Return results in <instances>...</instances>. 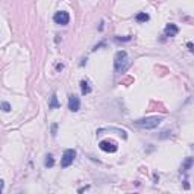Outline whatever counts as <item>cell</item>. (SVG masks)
Wrapping results in <instances>:
<instances>
[{"mask_svg": "<svg viewBox=\"0 0 194 194\" xmlns=\"http://www.w3.org/2000/svg\"><path fill=\"white\" fill-rule=\"evenodd\" d=\"M131 65V59H129V55L128 52L125 50H120L115 53V58H114V67H115V71L117 73H123L129 68Z\"/></svg>", "mask_w": 194, "mask_h": 194, "instance_id": "1", "label": "cell"}, {"mask_svg": "<svg viewBox=\"0 0 194 194\" xmlns=\"http://www.w3.org/2000/svg\"><path fill=\"white\" fill-rule=\"evenodd\" d=\"M161 121H162V117H146V118L135 120L134 125L143 129H155L156 126H159Z\"/></svg>", "mask_w": 194, "mask_h": 194, "instance_id": "2", "label": "cell"}, {"mask_svg": "<svg viewBox=\"0 0 194 194\" xmlns=\"http://www.w3.org/2000/svg\"><path fill=\"white\" fill-rule=\"evenodd\" d=\"M75 158H76V150H75V149H67V150L64 152V155H62L61 167H64V168L70 167V165L73 164V161H75Z\"/></svg>", "mask_w": 194, "mask_h": 194, "instance_id": "3", "label": "cell"}, {"mask_svg": "<svg viewBox=\"0 0 194 194\" xmlns=\"http://www.w3.org/2000/svg\"><path fill=\"white\" fill-rule=\"evenodd\" d=\"M99 147H100V149H102L103 152H108V153H114V152H117L118 146H117V143H115V141H112V140H103V141H100Z\"/></svg>", "mask_w": 194, "mask_h": 194, "instance_id": "4", "label": "cell"}, {"mask_svg": "<svg viewBox=\"0 0 194 194\" xmlns=\"http://www.w3.org/2000/svg\"><path fill=\"white\" fill-rule=\"evenodd\" d=\"M53 21L56 24H61V26H65V24H68V21H70V15L65 11H58L53 15Z\"/></svg>", "mask_w": 194, "mask_h": 194, "instance_id": "5", "label": "cell"}, {"mask_svg": "<svg viewBox=\"0 0 194 194\" xmlns=\"http://www.w3.org/2000/svg\"><path fill=\"white\" fill-rule=\"evenodd\" d=\"M68 109L71 112H78L81 109V100L78 96H75V94L68 96Z\"/></svg>", "mask_w": 194, "mask_h": 194, "instance_id": "6", "label": "cell"}, {"mask_svg": "<svg viewBox=\"0 0 194 194\" xmlns=\"http://www.w3.org/2000/svg\"><path fill=\"white\" fill-rule=\"evenodd\" d=\"M103 132H117L118 135H121L123 138H128V134H126L125 129H118V128H102V129L97 131V135H102Z\"/></svg>", "mask_w": 194, "mask_h": 194, "instance_id": "7", "label": "cell"}, {"mask_svg": "<svg viewBox=\"0 0 194 194\" xmlns=\"http://www.w3.org/2000/svg\"><path fill=\"white\" fill-rule=\"evenodd\" d=\"M178 34H179V28L176 26V24H173V23L167 24L165 29H164V35L165 37H176Z\"/></svg>", "mask_w": 194, "mask_h": 194, "instance_id": "8", "label": "cell"}, {"mask_svg": "<svg viewBox=\"0 0 194 194\" xmlns=\"http://www.w3.org/2000/svg\"><path fill=\"white\" fill-rule=\"evenodd\" d=\"M149 20H150V15L146 14V12H138L135 15V21L137 23H146V21H149Z\"/></svg>", "mask_w": 194, "mask_h": 194, "instance_id": "9", "label": "cell"}, {"mask_svg": "<svg viewBox=\"0 0 194 194\" xmlns=\"http://www.w3.org/2000/svg\"><path fill=\"white\" fill-rule=\"evenodd\" d=\"M59 106H61V103L58 100V97H56V94H53L50 99V103H48V109H58Z\"/></svg>", "mask_w": 194, "mask_h": 194, "instance_id": "10", "label": "cell"}, {"mask_svg": "<svg viewBox=\"0 0 194 194\" xmlns=\"http://www.w3.org/2000/svg\"><path fill=\"white\" fill-rule=\"evenodd\" d=\"M81 91H82L84 96H87V94L91 93V88H90V85H88L87 81H81Z\"/></svg>", "mask_w": 194, "mask_h": 194, "instance_id": "11", "label": "cell"}, {"mask_svg": "<svg viewBox=\"0 0 194 194\" xmlns=\"http://www.w3.org/2000/svg\"><path fill=\"white\" fill-rule=\"evenodd\" d=\"M191 165H193V158H187L185 162L182 164V170L184 172H188V170L191 168Z\"/></svg>", "mask_w": 194, "mask_h": 194, "instance_id": "12", "label": "cell"}, {"mask_svg": "<svg viewBox=\"0 0 194 194\" xmlns=\"http://www.w3.org/2000/svg\"><path fill=\"white\" fill-rule=\"evenodd\" d=\"M44 165H46V167H53V165H55V159H53L52 155H47V156H46Z\"/></svg>", "mask_w": 194, "mask_h": 194, "instance_id": "13", "label": "cell"}, {"mask_svg": "<svg viewBox=\"0 0 194 194\" xmlns=\"http://www.w3.org/2000/svg\"><path fill=\"white\" fill-rule=\"evenodd\" d=\"M0 109L5 111V112H9L11 111V105L8 102H0Z\"/></svg>", "mask_w": 194, "mask_h": 194, "instance_id": "14", "label": "cell"}, {"mask_svg": "<svg viewBox=\"0 0 194 194\" xmlns=\"http://www.w3.org/2000/svg\"><path fill=\"white\" fill-rule=\"evenodd\" d=\"M56 132H58V123H53L52 125V135L56 137Z\"/></svg>", "mask_w": 194, "mask_h": 194, "instance_id": "15", "label": "cell"}, {"mask_svg": "<svg viewBox=\"0 0 194 194\" xmlns=\"http://www.w3.org/2000/svg\"><path fill=\"white\" fill-rule=\"evenodd\" d=\"M115 40H117V41H131L132 38H131V37H126V38H120V37H117Z\"/></svg>", "mask_w": 194, "mask_h": 194, "instance_id": "16", "label": "cell"}, {"mask_svg": "<svg viewBox=\"0 0 194 194\" xmlns=\"http://www.w3.org/2000/svg\"><path fill=\"white\" fill-rule=\"evenodd\" d=\"M62 68H64V64H56V70L58 71H61Z\"/></svg>", "mask_w": 194, "mask_h": 194, "instance_id": "17", "label": "cell"}, {"mask_svg": "<svg viewBox=\"0 0 194 194\" xmlns=\"http://www.w3.org/2000/svg\"><path fill=\"white\" fill-rule=\"evenodd\" d=\"M187 47H188V50H190V52H193V43H188Z\"/></svg>", "mask_w": 194, "mask_h": 194, "instance_id": "18", "label": "cell"}, {"mask_svg": "<svg viewBox=\"0 0 194 194\" xmlns=\"http://www.w3.org/2000/svg\"><path fill=\"white\" fill-rule=\"evenodd\" d=\"M0 190H3V181L0 179Z\"/></svg>", "mask_w": 194, "mask_h": 194, "instance_id": "19", "label": "cell"}, {"mask_svg": "<svg viewBox=\"0 0 194 194\" xmlns=\"http://www.w3.org/2000/svg\"><path fill=\"white\" fill-rule=\"evenodd\" d=\"M0 193H2V190H0Z\"/></svg>", "mask_w": 194, "mask_h": 194, "instance_id": "20", "label": "cell"}]
</instances>
